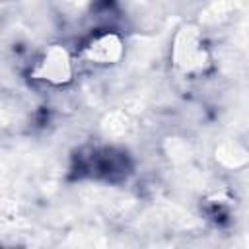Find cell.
<instances>
[{
	"label": "cell",
	"instance_id": "277c9868",
	"mask_svg": "<svg viewBox=\"0 0 249 249\" xmlns=\"http://www.w3.org/2000/svg\"><path fill=\"white\" fill-rule=\"evenodd\" d=\"M82 169L89 171L93 177L117 179L126 175L130 165L126 154L123 152H117L113 148H91L86 154V158H82Z\"/></svg>",
	"mask_w": 249,
	"mask_h": 249
},
{
	"label": "cell",
	"instance_id": "3957f363",
	"mask_svg": "<svg viewBox=\"0 0 249 249\" xmlns=\"http://www.w3.org/2000/svg\"><path fill=\"white\" fill-rule=\"evenodd\" d=\"M76 53H78L80 64L105 70L124 60L126 41L117 29H111V27L93 29L80 41V45L76 47Z\"/></svg>",
	"mask_w": 249,
	"mask_h": 249
},
{
	"label": "cell",
	"instance_id": "6da1fadb",
	"mask_svg": "<svg viewBox=\"0 0 249 249\" xmlns=\"http://www.w3.org/2000/svg\"><path fill=\"white\" fill-rule=\"evenodd\" d=\"M169 66L187 82L202 80L214 70V53L200 25L189 21L175 29L169 43Z\"/></svg>",
	"mask_w": 249,
	"mask_h": 249
},
{
	"label": "cell",
	"instance_id": "7a4b0ae2",
	"mask_svg": "<svg viewBox=\"0 0 249 249\" xmlns=\"http://www.w3.org/2000/svg\"><path fill=\"white\" fill-rule=\"evenodd\" d=\"M80 66L76 49H70L64 43H49L31 56L27 76L39 88L64 89L74 82Z\"/></svg>",
	"mask_w": 249,
	"mask_h": 249
}]
</instances>
